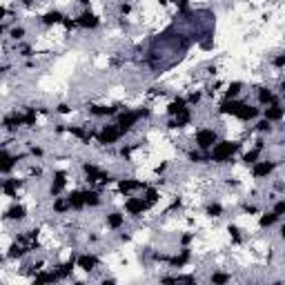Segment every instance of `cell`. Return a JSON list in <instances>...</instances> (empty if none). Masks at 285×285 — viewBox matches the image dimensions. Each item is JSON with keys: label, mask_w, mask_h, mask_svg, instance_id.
Listing matches in <instances>:
<instances>
[{"label": "cell", "mask_w": 285, "mask_h": 285, "mask_svg": "<svg viewBox=\"0 0 285 285\" xmlns=\"http://www.w3.org/2000/svg\"><path fill=\"white\" fill-rule=\"evenodd\" d=\"M256 143H259L256 147H252L250 152H245V154H243V165H248V167H250V165H254L256 160L261 158V152H263V143H261V141H256Z\"/></svg>", "instance_id": "d6986e66"}, {"label": "cell", "mask_w": 285, "mask_h": 285, "mask_svg": "<svg viewBox=\"0 0 285 285\" xmlns=\"http://www.w3.org/2000/svg\"><path fill=\"white\" fill-rule=\"evenodd\" d=\"M78 3H80V5H85V7H87V5L92 3V0H78Z\"/></svg>", "instance_id": "4dcf8cb0"}, {"label": "cell", "mask_w": 285, "mask_h": 285, "mask_svg": "<svg viewBox=\"0 0 285 285\" xmlns=\"http://www.w3.org/2000/svg\"><path fill=\"white\" fill-rule=\"evenodd\" d=\"M63 18H65V14L60 9H52V11H47V14L40 18V22L45 27H54V25H60L63 22Z\"/></svg>", "instance_id": "e0dca14e"}, {"label": "cell", "mask_w": 285, "mask_h": 285, "mask_svg": "<svg viewBox=\"0 0 285 285\" xmlns=\"http://www.w3.org/2000/svg\"><path fill=\"white\" fill-rule=\"evenodd\" d=\"M278 167V160H256L252 165V176L259 178V181H263V178H270L274 174V170Z\"/></svg>", "instance_id": "5b68a950"}, {"label": "cell", "mask_w": 285, "mask_h": 285, "mask_svg": "<svg viewBox=\"0 0 285 285\" xmlns=\"http://www.w3.org/2000/svg\"><path fill=\"white\" fill-rule=\"evenodd\" d=\"M0 38H3V25H0Z\"/></svg>", "instance_id": "d6a6232c"}, {"label": "cell", "mask_w": 285, "mask_h": 285, "mask_svg": "<svg viewBox=\"0 0 285 285\" xmlns=\"http://www.w3.org/2000/svg\"><path fill=\"white\" fill-rule=\"evenodd\" d=\"M65 187H67V172H56L52 185H49V194L52 196H60Z\"/></svg>", "instance_id": "4fadbf2b"}, {"label": "cell", "mask_w": 285, "mask_h": 285, "mask_svg": "<svg viewBox=\"0 0 285 285\" xmlns=\"http://www.w3.org/2000/svg\"><path fill=\"white\" fill-rule=\"evenodd\" d=\"M145 187H147V185H145L143 181H134V178H120V181H118V189L125 194V196L130 192H134V189H145Z\"/></svg>", "instance_id": "2e32d148"}, {"label": "cell", "mask_w": 285, "mask_h": 285, "mask_svg": "<svg viewBox=\"0 0 285 285\" xmlns=\"http://www.w3.org/2000/svg\"><path fill=\"white\" fill-rule=\"evenodd\" d=\"M76 25L83 27V29H96V27L100 25V18H98L96 14H94L92 9H85V11H83V14L76 18Z\"/></svg>", "instance_id": "ba28073f"}, {"label": "cell", "mask_w": 285, "mask_h": 285, "mask_svg": "<svg viewBox=\"0 0 285 285\" xmlns=\"http://www.w3.org/2000/svg\"><path fill=\"white\" fill-rule=\"evenodd\" d=\"M230 274H223V272H214V274L210 276V283H227L230 281Z\"/></svg>", "instance_id": "4316f807"}, {"label": "cell", "mask_w": 285, "mask_h": 285, "mask_svg": "<svg viewBox=\"0 0 285 285\" xmlns=\"http://www.w3.org/2000/svg\"><path fill=\"white\" fill-rule=\"evenodd\" d=\"M278 221H281V216H276L274 212H263V214L259 216V227L261 230H270V227L276 225Z\"/></svg>", "instance_id": "ffe728a7"}, {"label": "cell", "mask_w": 285, "mask_h": 285, "mask_svg": "<svg viewBox=\"0 0 285 285\" xmlns=\"http://www.w3.org/2000/svg\"><path fill=\"white\" fill-rule=\"evenodd\" d=\"M256 98H259V105H272V103H278V96L272 92V87H259L256 89Z\"/></svg>", "instance_id": "9a60e30c"}, {"label": "cell", "mask_w": 285, "mask_h": 285, "mask_svg": "<svg viewBox=\"0 0 285 285\" xmlns=\"http://www.w3.org/2000/svg\"><path fill=\"white\" fill-rule=\"evenodd\" d=\"M283 65H285V54H278L274 58V67L276 69H283Z\"/></svg>", "instance_id": "f1b7e54d"}, {"label": "cell", "mask_w": 285, "mask_h": 285, "mask_svg": "<svg viewBox=\"0 0 285 285\" xmlns=\"http://www.w3.org/2000/svg\"><path fill=\"white\" fill-rule=\"evenodd\" d=\"M7 16H9V11L5 9V7H0V22H3L5 18H7Z\"/></svg>", "instance_id": "f546056e"}, {"label": "cell", "mask_w": 285, "mask_h": 285, "mask_svg": "<svg viewBox=\"0 0 285 285\" xmlns=\"http://www.w3.org/2000/svg\"><path fill=\"white\" fill-rule=\"evenodd\" d=\"M194 143H196V147L200 152H210V149L219 143V132H216L214 127H200V130H196V134H194Z\"/></svg>", "instance_id": "3957f363"}, {"label": "cell", "mask_w": 285, "mask_h": 285, "mask_svg": "<svg viewBox=\"0 0 285 285\" xmlns=\"http://www.w3.org/2000/svg\"><path fill=\"white\" fill-rule=\"evenodd\" d=\"M3 71H5V67H0V78H3Z\"/></svg>", "instance_id": "1f68e13d"}, {"label": "cell", "mask_w": 285, "mask_h": 285, "mask_svg": "<svg viewBox=\"0 0 285 285\" xmlns=\"http://www.w3.org/2000/svg\"><path fill=\"white\" fill-rule=\"evenodd\" d=\"M120 111V105H94V107H89V114L92 116H98V118H103V116H114Z\"/></svg>", "instance_id": "5bb4252c"}, {"label": "cell", "mask_w": 285, "mask_h": 285, "mask_svg": "<svg viewBox=\"0 0 285 285\" xmlns=\"http://www.w3.org/2000/svg\"><path fill=\"white\" fill-rule=\"evenodd\" d=\"M5 219H7V221H14V223L25 221V219H27V208H25L22 203H14V205H9L7 212H5Z\"/></svg>", "instance_id": "8fae6325"}, {"label": "cell", "mask_w": 285, "mask_h": 285, "mask_svg": "<svg viewBox=\"0 0 285 285\" xmlns=\"http://www.w3.org/2000/svg\"><path fill=\"white\" fill-rule=\"evenodd\" d=\"M149 208H152V205H149L143 196H130L125 200V212L130 216H143Z\"/></svg>", "instance_id": "8992f818"}, {"label": "cell", "mask_w": 285, "mask_h": 285, "mask_svg": "<svg viewBox=\"0 0 285 285\" xmlns=\"http://www.w3.org/2000/svg\"><path fill=\"white\" fill-rule=\"evenodd\" d=\"M241 92H243V83L241 80H234L225 89V98H238V96H241Z\"/></svg>", "instance_id": "603a6c76"}, {"label": "cell", "mask_w": 285, "mask_h": 285, "mask_svg": "<svg viewBox=\"0 0 285 285\" xmlns=\"http://www.w3.org/2000/svg\"><path fill=\"white\" fill-rule=\"evenodd\" d=\"M149 116V109L147 107H138V109H125V111H118V120H116V125L120 127L123 134H130L132 130H136V125L141 123L143 118H147Z\"/></svg>", "instance_id": "7a4b0ae2"}, {"label": "cell", "mask_w": 285, "mask_h": 285, "mask_svg": "<svg viewBox=\"0 0 285 285\" xmlns=\"http://www.w3.org/2000/svg\"><path fill=\"white\" fill-rule=\"evenodd\" d=\"M185 107H189L185 98H174L170 105H167V116H176V114H181V111L185 109Z\"/></svg>", "instance_id": "7402d4cb"}, {"label": "cell", "mask_w": 285, "mask_h": 285, "mask_svg": "<svg viewBox=\"0 0 285 285\" xmlns=\"http://www.w3.org/2000/svg\"><path fill=\"white\" fill-rule=\"evenodd\" d=\"M18 163V156L9 154L7 149H0V174H9Z\"/></svg>", "instance_id": "7c38bea8"}, {"label": "cell", "mask_w": 285, "mask_h": 285, "mask_svg": "<svg viewBox=\"0 0 285 285\" xmlns=\"http://www.w3.org/2000/svg\"><path fill=\"white\" fill-rule=\"evenodd\" d=\"M105 223H107L109 230H120V227L125 225V214H120V212H109V214L105 216Z\"/></svg>", "instance_id": "ac0fdd59"}, {"label": "cell", "mask_w": 285, "mask_h": 285, "mask_svg": "<svg viewBox=\"0 0 285 285\" xmlns=\"http://www.w3.org/2000/svg\"><path fill=\"white\" fill-rule=\"evenodd\" d=\"M25 33H27L25 27H11V29H9V38H11V40H22V38H25Z\"/></svg>", "instance_id": "d4e9b609"}, {"label": "cell", "mask_w": 285, "mask_h": 285, "mask_svg": "<svg viewBox=\"0 0 285 285\" xmlns=\"http://www.w3.org/2000/svg\"><path fill=\"white\" fill-rule=\"evenodd\" d=\"M76 267L83 272H94L98 267V256L96 254H78L76 256Z\"/></svg>", "instance_id": "9c48e42d"}, {"label": "cell", "mask_w": 285, "mask_h": 285, "mask_svg": "<svg viewBox=\"0 0 285 285\" xmlns=\"http://www.w3.org/2000/svg\"><path fill=\"white\" fill-rule=\"evenodd\" d=\"M238 149H241V143H238V141H221V138H219V143L210 149L208 156H210L212 163L223 165V163H230Z\"/></svg>", "instance_id": "6da1fadb"}, {"label": "cell", "mask_w": 285, "mask_h": 285, "mask_svg": "<svg viewBox=\"0 0 285 285\" xmlns=\"http://www.w3.org/2000/svg\"><path fill=\"white\" fill-rule=\"evenodd\" d=\"M272 130H274V127H272V123L270 120H259V123H256V132H259V134H270Z\"/></svg>", "instance_id": "484cf974"}, {"label": "cell", "mask_w": 285, "mask_h": 285, "mask_svg": "<svg viewBox=\"0 0 285 285\" xmlns=\"http://www.w3.org/2000/svg\"><path fill=\"white\" fill-rule=\"evenodd\" d=\"M272 212H274L276 216H283L285 214V200L283 198H276V203H274V208H272Z\"/></svg>", "instance_id": "83f0119b"}, {"label": "cell", "mask_w": 285, "mask_h": 285, "mask_svg": "<svg viewBox=\"0 0 285 285\" xmlns=\"http://www.w3.org/2000/svg\"><path fill=\"white\" fill-rule=\"evenodd\" d=\"M123 136H125V134L120 132V127L116 125V123H114V125H103L96 132V141L103 145V147H111V145H116Z\"/></svg>", "instance_id": "277c9868"}, {"label": "cell", "mask_w": 285, "mask_h": 285, "mask_svg": "<svg viewBox=\"0 0 285 285\" xmlns=\"http://www.w3.org/2000/svg\"><path fill=\"white\" fill-rule=\"evenodd\" d=\"M259 114H261V109L256 107V105H250V103H245V100H241V103H238L236 114H234V118H238V120L248 123V120H254Z\"/></svg>", "instance_id": "52a82bcc"}, {"label": "cell", "mask_w": 285, "mask_h": 285, "mask_svg": "<svg viewBox=\"0 0 285 285\" xmlns=\"http://www.w3.org/2000/svg\"><path fill=\"white\" fill-rule=\"evenodd\" d=\"M285 116V109L281 103H272V105H265V111H263V118L270 120V123H281Z\"/></svg>", "instance_id": "30bf717a"}, {"label": "cell", "mask_w": 285, "mask_h": 285, "mask_svg": "<svg viewBox=\"0 0 285 285\" xmlns=\"http://www.w3.org/2000/svg\"><path fill=\"white\" fill-rule=\"evenodd\" d=\"M223 212H225V208H223L219 200H214V203H210L208 208H205V214H208L210 219H219V216H223Z\"/></svg>", "instance_id": "cb8c5ba5"}, {"label": "cell", "mask_w": 285, "mask_h": 285, "mask_svg": "<svg viewBox=\"0 0 285 285\" xmlns=\"http://www.w3.org/2000/svg\"><path fill=\"white\" fill-rule=\"evenodd\" d=\"M83 196H85V208H98L103 203V198H100L96 189H83Z\"/></svg>", "instance_id": "44dd1931"}]
</instances>
